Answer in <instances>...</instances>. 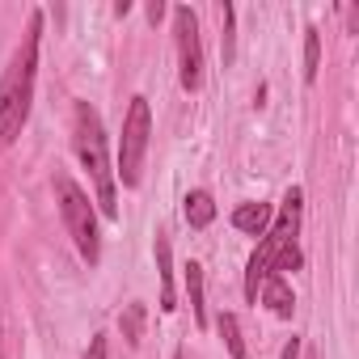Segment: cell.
<instances>
[{"label":"cell","mask_w":359,"mask_h":359,"mask_svg":"<svg viewBox=\"0 0 359 359\" xmlns=\"http://www.w3.org/2000/svg\"><path fill=\"white\" fill-rule=\"evenodd\" d=\"M173 39H177V76H182V89H199L203 85V47H199V22L191 13V5L173 9Z\"/></svg>","instance_id":"6"},{"label":"cell","mask_w":359,"mask_h":359,"mask_svg":"<svg viewBox=\"0 0 359 359\" xmlns=\"http://www.w3.org/2000/svg\"><path fill=\"white\" fill-rule=\"evenodd\" d=\"M258 296H262V304H271L275 317H292V309H296V296H292V287H287L283 275H271V279L258 287Z\"/></svg>","instance_id":"7"},{"label":"cell","mask_w":359,"mask_h":359,"mask_svg":"<svg viewBox=\"0 0 359 359\" xmlns=\"http://www.w3.org/2000/svg\"><path fill=\"white\" fill-rule=\"evenodd\" d=\"M187 296H191V313L199 325H208V304H203V266L191 262L187 266Z\"/></svg>","instance_id":"11"},{"label":"cell","mask_w":359,"mask_h":359,"mask_svg":"<svg viewBox=\"0 0 359 359\" xmlns=\"http://www.w3.org/2000/svg\"><path fill=\"white\" fill-rule=\"evenodd\" d=\"M118 325H123V338L135 346V342H140V330H144V304H127Z\"/></svg>","instance_id":"14"},{"label":"cell","mask_w":359,"mask_h":359,"mask_svg":"<svg viewBox=\"0 0 359 359\" xmlns=\"http://www.w3.org/2000/svg\"><path fill=\"white\" fill-rule=\"evenodd\" d=\"M300 203H304V195H300V187H292L287 195H283V208H279V220L262 233V245L254 250V258H250V271H245V296L250 300H258V287L275 275V262H279V254L287 250V245H296V229H300Z\"/></svg>","instance_id":"3"},{"label":"cell","mask_w":359,"mask_h":359,"mask_svg":"<svg viewBox=\"0 0 359 359\" xmlns=\"http://www.w3.org/2000/svg\"><path fill=\"white\" fill-rule=\"evenodd\" d=\"M309 359H317V355H309Z\"/></svg>","instance_id":"20"},{"label":"cell","mask_w":359,"mask_h":359,"mask_svg":"<svg viewBox=\"0 0 359 359\" xmlns=\"http://www.w3.org/2000/svg\"><path fill=\"white\" fill-rule=\"evenodd\" d=\"M55 195H60V212H64V224H68V237L76 241L81 258L93 266L102 258V237H97V216H93V203L89 195L72 182V177H55Z\"/></svg>","instance_id":"4"},{"label":"cell","mask_w":359,"mask_h":359,"mask_svg":"<svg viewBox=\"0 0 359 359\" xmlns=\"http://www.w3.org/2000/svg\"><path fill=\"white\" fill-rule=\"evenodd\" d=\"M317 68H321V34L317 30H304V81L309 85L317 81Z\"/></svg>","instance_id":"13"},{"label":"cell","mask_w":359,"mask_h":359,"mask_svg":"<svg viewBox=\"0 0 359 359\" xmlns=\"http://www.w3.org/2000/svg\"><path fill=\"white\" fill-rule=\"evenodd\" d=\"M0 359H9V355H5V325H0Z\"/></svg>","instance_id":"18"},{"label":"cell","mask_w":359,"mask_h":359,"mask_svg":"<svg viewBox=\"0 0 359 359\" xmlns=\"http://www.w3.org/2000/svg\"><path fill=\"white\" fill-rule=\"evenodd\" d=\"M85 359H106V334H97V338L89 342V351H85Z\"/></svg>","instance_id":"16"},{"label":"cell","mask_w":359,"mask_h":359,"mask_svg":"<svg viewBox=\"0 0 359 359\" xmlns=\"http://www.w3.org/2000/svg\"><path fill=\"white\" fill-rule=\"evenodd\" d=\"M72 144H76V156L81 165L89 169L93 187H97V208L106 220L118 216V203H114V169H110V156H106V131H102V118L89 102H76L72 110Z\"/></svg>","instance_id":"2"},{"label":"cell","mask_w":359,"mask_h":359,"mask_svg":"<svg viewBox=\"0 0 359 359\" xmlns=\"http://www.w3.org/2000/svg\"><path fill=\"white\" fill-rule=\"evenodd\" d=\"M39 34H43V13L30 18V30L18 55L9 60L5 76H0V152L22 135L30 118V97H34V76H39Z\"/></svg>","instance_id":"1"},{"label":"cell","mask_w":359,"mask_h":359,"mask_svg":"<svg viewBox=\"0 0 359 359\" xmlns=\"http://www.w3.org/2000/svg\"><path fill=\"white\" fill-rule=\"evenodd\" d=\"M296 355H300V338H292V342L283 346V359H296Z\"/></svg>","instance_id":"17"},{"label":"cell","mask_w":359,"mask_h":359,"mask_svg":"<svg viewBox=\"0 0 359 359\" xmlns=\"http://www.w3.org/2000/svg\"><path fill=\"white\" fill-rule=\"evenodd\" d=\"M220 338H224V346H229V355H233V359H245L241 325H237V317H233V313H220Z\"/></svg>","instance_id":"12"},{"label":"cell","mask_w":359,"mask_h":359,"mask_svg":"<svg viewBox=\"0 0 359 359\" xmlns=\"http://www.w3.org/2000/svg\"><path fill=\"white\" fill-rule=\"evenodd\" d=\"M233 229H241V233H250V237H262V233L271 229V208H266V203H241V208L233 212Z\"/></svg>","instance_id":"8"},{"label":"cell","mask_w":359,"mask_h":359,"mask_svg":"<svg viewBox=\"0 0 359 359\" xmlns=\"http://www.w3.org/2000/svg\"><path fill=\"white\" fill-rule=\"evenodd\" d=\"M182 212H187V224H191V229H208V224L216 220V203H212L208 191H191Z\"/></svg>","instance_id":"10"},{"label":"cell","mask_w":359,"mask_h":359,"mask_svg":"<svg viewBox=\"0 0 359 359\" xmlns=\"http://www.w3.org/2000/svg\"><path fill=\"white\" fill-rule=\"evenodd\" d=\"M220 26H224V34H220V43H224V64H233V55H237V47H233V5H220Z\"/></svg>","instance_id":"15"},{"label":"cell","mask_w":359,"mask_h":359,"mask_svg":"<svg viewBox=\"0 0 359 359\" xmlns=\"http://www.w3.org/2000/svg\"><path fill=\"white\" fill-rule=\"evenodd\" d=\"M152 250H156V271H161V309H165V313H173L177 304H173V266H169V258H173V254H169V241H165V237H156V245H152Z\"/></svg>","instance_id":"9"},{"label":"cell","mask_w":359,"mask_h":359,"mask_svg":"<svg viewBox=\"0 0 359 359\" xmlns=\"http://www.w3.org/2000/svg\"><path fill=\"white\" fill-rule=\"evenodd\" d=\"M173 359H187V355H182V351H177V355H173Z\"/></svg>","instance_id":"19"},{"label":"cell","mask_w":359,"mask_h":359,"mask_svg":"<svg viewBox=\"0 0 359 359\" xmlns=\"http://www.w3.org/2000/svg\"><path fill=\"white\" fill-rule=\"evenodd\" d=\"M148 135H152L148 97H131V110H127V118H123V148H118V177H123V187H135V182H140L144 152H148Z\"/></svg>","instance_id":"5"}]
</instances>
